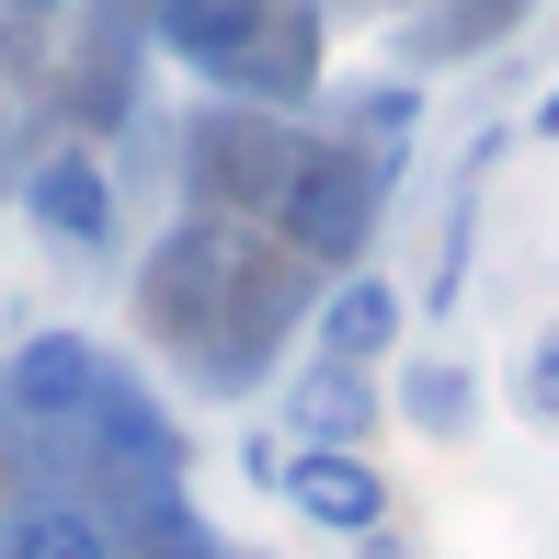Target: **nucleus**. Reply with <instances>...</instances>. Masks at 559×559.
<instances>
[{
    "instance_id": "obj_8",
    "label": "nucleus",
    "mask_w": 559,
    "mask_h": 559,
    "mask_svg": "<svg viewBox=\"0 0 559 559\" xmlns=\"http://www.w3.org/2000/svg\"><path fill=\"white\" fill-rule=\"evenodd\" d=\"M400 412L423 435H468V366H400Z\"/></svg>"
},
{
    "instance_id": "obj_1",
    "label": "nucleus",
    "mask_w": 559,
    "mask_h": 559,
    "mask_svg": "<svg viewBox=\"0 0 559 559\" xmlns=\"http://www.w3.org/2000/svg\"><path fill=\"white\" fill-rule=\"evenodd\" d=\"M286 228L320 251V263H354V251H366V228H377V171H354L343 148H309V160H297V183H286Z\"/></svg>"
},
{
    "instance_id": "obj_2",
    "label": "nucleus",
    "mask_w": 559,
    "mask_h": 559,
    "mask_svg": "<svg viewBox=\"0 0 559 559\" xmlns=\"http://www.w3.org/2000/svg\"><path fill=\"white\" fill-rule=\"evenodd\" d=\"M274 479H286V502H297V514H309V525H332V537H377V525H389V479H377L366 456H332V445H297V456H286V468H274Z\"/></svg>"
},
{
    "instance_id": "obj_12",
    "label": "nucleus",
    "mask_w": 559,
    "mask_h": 559,
    "mask_svg": "<svg viewBox=\"0 0 559 559\" xmlns=\"http://www.w3.org/2000/svg\"><path fill=\"white\" fill-rule=\"evenodd\" d=\"M537 138H559V92H548V104H537Z\"/></svg>"
},
{
    "instance_id": "obj_7",
    "label": "nucleus",
    "mask_w": 559,
    "mask_h": 559,
    "mask_svg": "<svg viewBox=\"0 0 559 559\" xmlns=\"http://www.w3.org/2000/svg\"><path fill=\"white\" fill-rule=\"evenodd\" d=\"M366 423H377L366 377H343V366H309V377H297V435H309V445L354 456V435H366Z\"/></svg>"
},
{
    "instance_id": "obj_11",
    "label": "nucleus",
    "mask_w": 559,
    "mask_h": 559,
    "mask_svg": "<svg viewBox=\"0 0 559 559\" xmlns=\"http://www.w3.org/2000/svg\"><path fill=\"white\" fill-rule=\"evenodd\" d=\"M354 115H366L377 138H412V92H400V81H377V92H366V104H354Z\"/></svg>"
},
{
    "instance_id": "obj_9",
    "label": "nucleus",
    "mask_w": 559,
    "mask_h": 559,
    "mask_svg": "<svg viewBox=\"0 0 559 559\" xmlns=\"http://www.w3.org/2000/svg\"><path fill=\"white\" fill-rule=\"evenodd\" d=\"M0 559H115L104 537H92L81 514H58V502H46V514H12V548Z\"/></svg>"
},
{
    "instance_id": "obj_10",
    "label": "nucleus",
    "mask_w": 559,
    "mask_h": 559,
    "mask_svg": "<svg viewBox=\"0 0 559 559\" xmlns=\"http://www.w3.org/2000/svg\"><path fill=\"white\" fill-rule=\"evenodd\" d=\"M525 412H537V423H559V320L537 332V354H525Z\"/></svg>"
},
{
    "instance_id": "obj_6",
    "label": "nucleus",
    "mask_w": 559,
    "mask_h": 559,
    "mask_svg": "<svg viewBox=\"0 0 559 559\" xmlns=\"http://www.w3.org/2000/svg\"><path fill=\"white\" fill-rule=\"evenodd\" d=\"M274 35V12H251V0H183V12H160V46H183L194 69H251V46Z\"/></svg>"
},
{
    "instance_id": "obj_4",
    "label": "nucleus",
    "mask_w": 559,
    "mask_h": 559,
    "mask_svg": "<svg viewBox=\"0 0 559 559\" xmlns=\"http://www.w3.org/2000/svg\"><path fill=\"white\" fill-rule=\"evenodd\" d=\"M400 343V286L389 274H343L332 286V309H320V366H377V354Z\"/></svg>"
},
{
    "instance_id": "obj_5",
    "label": "nucleus",
    "mask_w": 559,
    "mask_h": 559,
    "mask_svg": "<svg viewBox=\"0 0 559 559\" xmlns=\"http://www.w3.org/2000/svg\"><path fill=\"white\" fill-rule=\"evenodd\" d=\"M23 206H35V228H58V240H115V194H104V171H92L81 148H58V160H35V183H23Z\"/></svg>"
},
{
    "instance_id": "obj_3",
    "label": "nucleus",
    "mask_w": 559,
    "mask_h": 559,
    "mask_svg": "<svg viewBox=\"0 0 559 559\" xmlns=\"http://www.w3.org/2000/svg\"><path fill=\"white\" fill-rule=\"evenodd\" d=\"M0 400H12L23 423H81L92 400H104V366H92L81 332H35L12 366H0Z\"/></svg>"
}]
</instances>
